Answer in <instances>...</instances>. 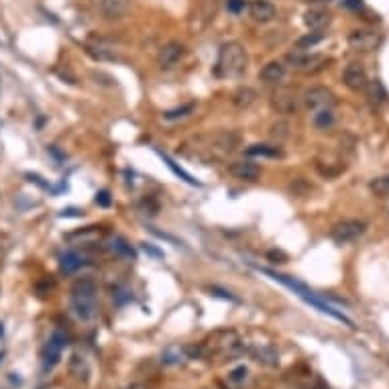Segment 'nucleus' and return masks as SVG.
Here are the masks:
<instances>
[{"instance_id":"f257e3e1","label":"nucleus","mask_w":389,"mask_h":389,"mask_svg":"<svg viewBox=\"0 0 389 389\" xmlns=\"http://www.w3.org/2000/svg\"><path fill=\"white\" fill-rule=\"evenodd\" d=\"M241 143V137L232 130H218L215 134H202L186 141L181 145V153L194 159H200L204 163L224 159L230 155Z\"/></svg>"},{"instance_id":"f03ea898","label":"nucleus","mask_w":389,"mask_h":389,"mask_svg":"<svg viewBox=\"0 0 389 389\" xmlns=\"http://www.w3.org/2000/svg\"><path fill=\"white\" fill-rule=\"evenodd\" d=\"M72 312L82 320L90 322L98 314V288L92 277H80L70 290Z\"/></svg>"},{"instance_id":"7ed1b4c3","label":"nucleus","mask_w":389,"mask_h":389,"mask_svg":"<svg viewBox=\"0 0 389 389\" xmlns=\"http://www.w3.org/2000/svg\"><path fill=\"white\" fill-rule=\"evenodd\" d=\"M243 345L237 330H215L200 343V357H215V359H235L241 355Z\"/></svg>"},{"instance_id":"20e7f679","label":"nucleus","mask_w":389,"mask_h":389,"mask_svg":"<svg viewBox=\"0 0 389 389\" xmlns=\"http://www.w3.org/2000/svg\"><path fill=\"white\" fill-rule=\"evenodd\" d=\"M247 70V51L237 41L224 43L218 51L215 74L218 78H239Z\"/></svg>"},{"instance_id":"39448f33","label":"nucleus","mask_w":389,"mask_h":389,"mask_svg":"<svg viewBox=\"0 0 389 389\" xmlns=\"http://www.w3.org/2000/svg\"><path fill=\"white\" fill-rule=\"evenodd\" d=\"M263 271H265L267 275H271L273 279L281 281L283 286L292 288V290H294V292H296V294H298L300 298H303V300H306L308 303H312L314 308H318L320 312H324V314H328V316H332V318H337V320L345 322V324H348V326H352V320H348V318H346L343 312H337V310H335L332 306H328L326 302H322V300H320V298H318V296H316V294H314L312 290H308V288H306L303 283H298V281H296V279H292L290 275H281V273H275V271H267V269H263Z\"/></svg>"},{"instance_id":"423d86ee","label":"nucleus","mask_w":389,"mask_h":389,"mask_svg":"<svg viewBox=\"0 0 389 389\" xmlns=\"http://www.w3.org/2000/svg\"><path fill=\"white\" fill-rule=\"evenodd\" d=\"M288 59L294 63V68L300 74H306V76H314V74L322 72L328 66V61H330L326 55H320V53H302L300 49H298V53H290Z\"/></svg>"},{"instance_id":"0eeeda50","label":"nucleus","mask_w":389,"mask_h":389,"mask_svg":"<svg viewBox=\"0 0 389 389\" xmlns=\"http://www.w3.org/2000/svg\"><path fill=\"white\" fill-rule=\"evenodd\" d=\"M365 228H367V224H365L363 220H355V218H350V220H341V222H337V224L332 226L330 239H332L337 245H346V243L357 241V239L365 232Z\"/></svg>"},{"instance_id":"6e6552de","label":"nucleus","mask_w":389,"mask_h":389,"mask_svg":"<svg viewBox=\"0 0 389 389\" xmlns=\"http://www.w3.org/2000/svg\"><path fill=\"white\" fill-rule=\"evenodd\" d=\"M303 102H306L308 110H312V112H318V110H335V106H337L335 94L324 86L310 88V90L303 94Z\"/></svg>"},{"instance_id":"1a4fd4ad","label":"nucleus","mask_w":389,"mask_h":389,"mask_svg":"<svg viewBox=\"0 0 389 389\" xmlns=\"http://www.w3.org/2000/svg\"><path fill=\"white\" fill-rule=\"evenodd\" d=\"M66 345H68V337H66L63 332L55 330V332L49 337L47 345H45L43 350H41L43 371H51V369L59 363V359H61V350L66 348Z\"/></svg>"},{"instance_id":"9d476101","label":"nucleus","mask_w":389,"mask_h":389,"mask_svg":"<svg viewBox=\"0 0 389 389\" xmlns=\"http://www.w3.org/2000/svg\"><path fill=\"white\" fill-rule=\"evenodd\" d=\"M271 106L279 114H294L300 108V96L292 88H277L271 96Z\"/></svg>"},{"instance_id":"9b49d317","label":"nucleus","mask_w":389,"mask_h":389,"mask_svg":"<svg viewBox=\"0 0 389 389\" xmlns=\"http://www.w3.org/2000/svg\"><path fill=\"white\" fill-rule=\"evenodd\" d=\"M94 4H96V10L102 14V19L121 21L123 17H127L132 0H94Z\"/></svg>"},{"instance_id":"f8f14e48","label":"nucleus","mask_w":389,"mask_h":389,"mask_svg":"<svg viewBox=\"0 0 389 389\" xmlns=\"http://www.w3.org/2000/svg\"><path fill=\"white\" fill-rule=\"evenodd\" d=\"M348 45L357 51H375L381 45V35L371 29H357L348 35Z\"/></svg>"},{"instance_id":"ddd939ff","label":"nucleus","mask_w":389,"mask_h":389,"mask_svg":"<svg viewBox=\"0 0 389 389\" xmlns=\"http://www.w3.org/2000/svg\"><path fill=\"white\" fill-rule=\"evenodd\" d=\"M343 82H345V86L348 88V90H352V92L365 90L369 80H367V72H365L363 63H359V61L348 63L345 68V72H343Z\"/></svg>"},{"instance_id":"4468645a","label":"nucleus","mask_w":389,"mask_h":389,"mask_svg":"<svg viewBox=\"0 0 389 389\" xmlns=\"http://www.w3.org/2000/svg\"><path fill=\"white\" fill-rule=\"evenodd\" d=\"M183 55H186V45L179 43V41H170V43H166L159 49L157 63L161 68L170 70V68H173L175 63H179L183 59Z\"/></svg>"},{"instance_id":"2eb2a0df","label":"nucleus","mask_w":389,"mask_h":389,"mask_svg":"<svg viewBox=\"0 0 389 389\" xmlns=\"http://www.w3.org/2000/svg\"><path fill=\"white\" fill-rule=\"evenodd\" d=\"M86 49L90 55H94L96 59H108V61H114V59H121L117 47L112 43H108L106 39H100V37H90L86 43Z\"/></svg>"},{"instance_id":"dca6fc26","label":"nucleus","mask_w":389,"mask_h":389,"mask_svg":"<svg viewBox=\"0 0 389 389\" xmlns=\"http://www.w3.org/2000/svg\"><path fill=\"white\" fill-rule=\"evenodd\" d=\"M247 10H249V17L257 23H269L277 17V8L269 0H251L247 2Z\"/></svg>"},{"instance_id":"f3484780","label":"nucleus","mask_w":389,"mask_h":389,"mask_svg":"<svg viewBox=\"0 0 389 389\" xmlns=\"http://www.w3.org/2000/svg\"><path fill=\"white\" fill-rule=\"evenodd\" d=\"M104 237V230L100 226H86L78 232L68 235V243H72L74 247H88V245H98Z\"/></svg>"},{"instance_id":"a211bd4d","label":"nucleus","mask_w":389,"mask_h":389,"mask_svg":"<svg viewBox=\"0 0 389 389\" xmlns=\"http://www.w3.org/2000/svg\"><path fill=\"white\" fill-rule=\"evenodd\" d=\"M230 175H235L237 179L243 181H257L261 177V168L257 163H253L251 159H243V161H235L228 166Z\"/></svg>"},{"instance_id":"6ab92c4d","label":"nucleus","mask_w":389,"mask_h":389,"mask_svg":"<svg viewBox=\"0 0 389 389\" xmlns=\"http://www.w3.org/2000/svg\"><path fill=\"white\" fill-rule=\"evenodd\" d=\"M332 17L326 8H310L303 14V23L310 31H324L330 25Z\"/></svg>"},{"instance_id":"aec40b11","label":"nucleus","mask_w":389,"mask_h":389,"mask_svg":"<svg viewBox=\"0 0 389 389\" xmlns=\"http://www.w3.org/2000/svg\"><path fill=\"white\" fill-rule=\"evenodd\" d=\"M283 76H286V66L281 61H269L259 72V80L265 84H277L283 80Z\"/></svg>"},{"instance_id":"412c9836","label":"nucleus","mask_w":389,"mask_h":389,"mask_svg":"<svg viewBox=\"0 0 389 389\" xmlns=\"http://www.w3.org/2000/svg\"><path fill=\"white\" fill-rule=\"evenodd\" d=\"M249 377H251V373H249V369H247L245 365L235 367V369L226 375V386H228V389H243L249 383Z\"/></svg>"},{"instance_id":"4be33fe9","label":"nucleus","mask_w":389,"mask_h":389,"mask_svg":"<svg viewBox=\"0 0 389 389\" xmlns=\"http://www.w3.org/2000/svg\"><path fill=\"white\" fill-rule=\"evenodd\" d=\"M108 251L112 253V255H117V257H127V259H134V251H132V247H130L129 243L123 239V237H112L110 241H108Z\"/></svg>"},{"instance_id":"5701e85b","label":"nucleus","mask_w":389,"mask_h":389,"mask_svg":"<svg viewBox=\"0 0 389 389\" xmlns=\"http://www.w3.org/2000/svg\"><path fill=\"white\" fill-rule=\"evenodd\" d=\"M255 100H257V92L253 88H239L232 94V104L237 108H249L251 104H255Z\"/></svg>"},{"instance_id":"b1692460","label":"nucleus","mask_w":389,"mask_h":389,"mask_svg":"<svg viewBox=\"0 0 389 389\" xmlns=\"http://www.w3.org/2000/svg\"><path fill=\"white\" fill-rule=\"evenodd\" d=\"M59 265H61V271H63V273H74V271H78L80 267L86 265V259H84V255H80L78 251H70V253H66V255L61 257Z\"/></svg>"},{"instance_id":"393cba45","label":"nucleus","mask_w":389,"mask_h":389,"mask_svg":"<svg viewBox=\"0 0 389 389\" xmlns=\"http://www.w3.org/2000/svg\"><path fill=\"white\" fill-rule=\"evenodd\" d=\"M70 373H72L74 379H78V381H88L90 369H88L86 359L80 357V355H72V361H70Z\"/></svg>"},{"instance_id":"a878e982","label":"nucleus","mask_w":389,"mask_h":389,"mask_svg":"<svg viewBox=\"0 0 389 389\" xmlns=\"http://www.w3.org/2000/svg\"><path fill=\"white\" fill-rule=\"evenodd\" d=\"M365 90H367V96H369L371 104H375V106L383 104L386 98H388V92H386V88H383V84H381L379 80L367 82V88H365Z\"/></svg>"},{"instance_id":"bb28decb","label":"nucleus","mask_w":389,"mask_h":389,"mask_svg":"<svg viewBox=\"0 0 389 389\" xmlns=\"http://www.w3.org/2000/svg\"><path fill=\"white\" fill-rule=\"evenodd\" d=\"M312 123H314L316 129H330V127L335 125V110H318V112H312Z\"/></svg>"},{"instance_id":"cd10ccee","label":"nucleus","mask_w":389,"mask_h":389,"mask_svg":"<svg viewBox=\"0 0 389 389\" xmlns=\"http://www.w3.org/2000/svg\"><path fill=\"white\" fill-rule=\"evenodd\" d=\"M247 155L251 157H281V149L277 147H269V145H251L247 149Z\"/></svg>"},{"instance_id":"c85d7f7f","label":"nucleus","mask_w":389,"mask_h":389,"mask_svg":"<svg viewBox=\"0 0 389 389\" xmlns=\"http://www.w3.org/2000/svg\"><path fill=\"white\" fill-rule=\"evenodd\" d=\"M369 190L377 196V198H389V175H381L371 179Z\"/></svg>"},{"instance_id":"c756f323","label":"nucleus","mask_w":389,"mask_h":389,"mask_svg":"<svg viewBox=\"0 0 389 389\" xmlns=\"http://www.w3.org/2000/svg\"><path fill=\"white\" fill-rule=\"evenodd\" d=\"M324 37H326V33H324V31H312V33L303 35L302 39H298L296 47H298L300 51H306V49H310V47H314V45L320 43Z\"/></svg>"},{"instance_id":"7c9ffc66","label":"nucleus","mask_w":389,"mask_h":389,"mask_svg":"<svg viewBox=\"0 0 389 389\" xmlns=\"http://www.w3.org/2000/svg\"><path fill=\"white\" fill-rule=\"evenodd\" d=\"M255 359L263 363V365H269V367H275L277 365V352L267 346V348H261V350H255Z\"/></svg>"},{"instance_id":"2f4dec72","label":"nucleus","mask_w":389,"mask_h":389,"mask_svg":"<svg viewBox=\"0 0 389 389\" xmlns=\"http://www.w3.org/2000/svg\"><path fill=\"white\" fill-rule=\"evenodd\" d=\"M186 348H179V346H170L163 355H161V361L168 363V365H173V363H179L183 357H186Z\"/></svg>"},{"instance_id":"473e14b6","label":"nucleus","mask_w":389,"mask_h":389,"mask_svg":"<svg viewBox=\"0 0 389 389\" xmlns=\"http://www.w3.org/2000/svg\"><path fill=\"white\" fill-rule=\"evenodd\" d=\"M194 112V104H186V106H179V108H173V110H168L163 114L166 121H177V119H186L188 114Z\"/></svg>"},{"instance_id":"72a5a7b5","label":"nucleus","mask_w":389,"mask_h":389,"mask_svg":"<svg viewBox=\"0 0 389 389\" xmlns=\"http://www.w3.org/2000/svg\"><path fill=\"white\" fill-rule=\"evenodd\" d=\"M163 159H166V163H168V166L172 168L175 175L183 177V179H186L188 183H192V186H200V181H196V179H194L192 175H190V173H186V172H183V170H181V168H177V166L173 163V161H172V159H170V157H168V155H163Z\"/></svg>"},{"instance_id":"f704fd0d","label":"nucleus","mask_w":389,"mask_h":389,"mask_svg":"<svg viewBox=\"0 0 389 389\" xmlns=\"http://www.w3.org/2000/svg\"><path fill=\"white\" fill-rule=\"evenodd\" d=\"M288 129H290V127H288L286 123H277V125L271 127V137L277 139V143H279V141L288 139Z\"/></svg>"},{"instance_id":"c9c22d12","label":"nucleus","mask_w":389,"mask_h":389,"mask_svg":"<svg viewBox=\"0 0 389 389\" xmlns=\"http://www.w3.org/2000/svg\"><path fill=\"white\" fill-rule=\"evenodd\" d=\"M226 8L232 14H241L247 8V0H226Z\"/></svg>"},{"instance_id":"e433bc0d","label":"nucleus","mask_w":389,"mask_h":389,"mask_svg":"<svg viewBox=\"0 0 389 389\" xmlns=\"http://www.w3.org/2000/svg\"><path fill=\"white\" fill-rule=\"evenodd\" d=\"M96 202H98L100 206H110V194H108L106 190L98 192V194H96Z\"/></svg>"},{"instance_id":"4c0bfd02","label":"nucleus","mask_w":389,"mask_h":389,"mask_svg":"<svg viewBox=\"0 0 389 389\" xmlns=\"http://www.w3.org/2000/svg\"><path fill=\"white\" fill-rule=\"evenodd\" d=\"M345 8H350V10H361L363 8V0H343Z\"/></svg>"},{"instance_id":"58836bf2","label":"nucleus","mask_w":389,"mask_h":389,"mask_svg":"<svg viewBox=\"0 0 389 389\" xmlns=\"http://www.w3.org/2000/svg\"><path fill=\"white\" fill-rule=\"evenodd\" d=\"M267 257H269V259H273V263H283V261L288 259V257H286L281 251H269V253H267Z\"/></svg>"},{"instance_id":"ea45409f","label":"nucleus","mask_w":389,"mask_h":389,"mask_svg":"<svg viewBox=\"0 0 389 389\" xmlns=\"http://www.w3.org/2000/svg\"><path fill=\"white\" fill-rule=\"evenodd\" d=\"M123 389H149L147 386H143V383H130V386H127V388Z\"/></svg>"},{"instance_id":"a19ab883","label":"nucleus","mask_w":389,"mask_h":389,"mask_svg":"<svg viewBox=\"0 0 389 389\" xmlns=\"http://www.w3.org/2000/svg\"><path fill=\"white\" fill-rule=\"evenodd\" d=\"M0 337H2V324H0Z\"/></svg>"}]
</instances>
